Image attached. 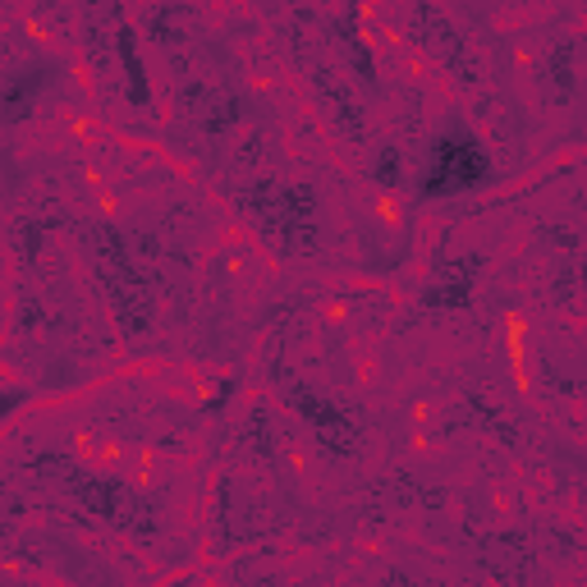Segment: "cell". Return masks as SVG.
I'll return each instance as SVG.
<instances>
[{"label": "cell", "mask_w": 587, "mask_h": 587, "mask_svg": "<svg viewBox=\"0 0 587 587\" xmlns=\"http://www.w3.org/2000/svg\"><path fill=\"white\" fill-rule=\"evenodd\" d=\"M582 280H587V266H582Z\"/></svg>", "instance_id": "3"}, {"label": "cell", "mask_w": 587, "mask_h": 587, "mask_svg": "<svg viewBox=\"0 0 587 587\" xmlns=\"http://www.w3.org/2000/svg\"><path fill=\"white\" fill-rule=\"evenodd\" d=\"M381 184H386V188H395V152H386V157H381Z\"/></svg>", "instance_id": "2"}, {"label": "cell", "mask_w": 587, "mask_h": 587, "mask_svg": "<svg viewBox=\"0 0 587 587\" xmlns=\"http://www.w3.org/2000/svg\"><path fill=\"white\" fill-rule=\"evenodd\" d=\"M486 179V152L482 142L468 133H446L431 142V157L418 184V197H450V193H468Z\"/></svg>", "instance_id": "1"}]
</instances>
